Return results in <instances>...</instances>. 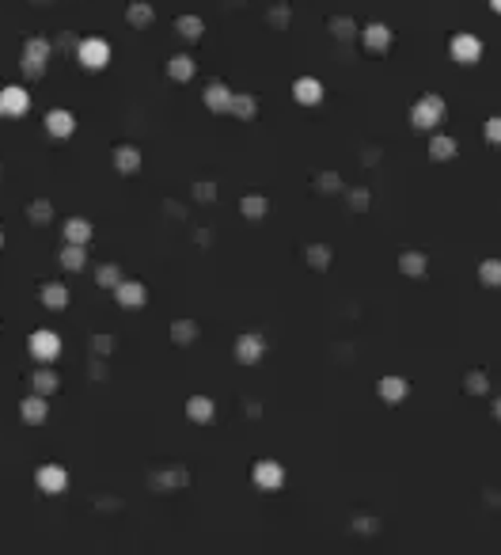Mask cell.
<instances>
[{
    "label": "cell",
    "instance_id": "obj_1",
    "mask_svg": "<svg viewBox=\"0 0 501 555\" xmlns=\"http://www.w3.org/2000/svg\"><path fill=\"white\" fill-rule=\"evenodd\" d=\"M410 118H414L418 130H433V126H441L444 99H441V95H422V99L414 103V110H410Z\"/></svg>",
    "mask_w": 501,
    "mask_h": 555
},
{
    "label": "cell",
    "instance_id": "obj_2",
    "mask_svg": "<svg viewBox=\"0 0 501 555\" xmlns=\"http://www.w3.org/2000/svg\"><path fill=\"white\" fill-rule=\"evenodd\" d=\"M76 58L84 69H107L110 65V42H103V38H84V42L76 46Z\"/></svg>",
    "mask_w": 501,
    "mask_h": 555
},
{
    "label": "cell",
    "instance_id": "obj_3",
    "mask_svg": "<svg viewBox=\"0 0 501 555\" xmlns=\"http://www.w3.org/2000/svg\"><path fill=\"white\" fill-rule=\"evenodd\" d=\"M27 350H31V358H35V361L50 365V361L61 354V339L53 331H35V335H31V342H27Z\"/></svg>",
    "mask_w": 501,
    "mask_h": 555
},
{
    "label": "cell",
    "instance_id": "obj_4",
    "mask_svg": "<svg viewBox=\"0 0 501 555\" xmlns=\"http://www.w3.org/2000/svg\"><path fill=\"white\" fill-rule=\"evenodd\" d=\"M46 58H50V42H46V38H31V42L23 46V69H27L31 76H42L46 72Z\"/></svg>",
    "mask_w": 501,
    "mask_h": 555
},
{
    "label": "cell",
    "instance_id": "obj_5",
    "mask_svg": "<svg viewBox=\"0 0 501 555\" xmlns=\"http://www.w3.org/2000/svg\"><path fill=\"white\" fill-rule=\"evenodd\" d=\"M452 58L464 61V65H475L482 58V42L475 35H452Z\"/></svg>",
    "mask_w": 501,
    "mask_h": 555
},
{
    "label": "cell",
    "instance_id": "obj_6",
    "mask_svg": "<svg viewBox=\"0 0 501 555\" xmlns=\"http://www.w3.org/2000/svg\"><path fill=\"white\" fill-rule=\"evenodd\" d=\"M0 107H4V115L8 118H19V115H27V107H31V95H27V88H4L0 92Z\"/></svg>",
    "mask_w": 501,
    "mask_h": 555
},
{
    "label": "cell",
    "instance_id": "obj_7",
    "mask_svg": "<svg viewBox=\"0 0 501 555\" xmlns=\"http://www.w3.org/2000/svg\"><path fill=\"white\" fill-rule=\"evenodd\" d=\"M38 487L46 490V495H61L65 483H69V472L61 468V464H46V468H38Z\"/></svg>",
    "mask_w": 501,
    "mask_h": 555
},
{
    "label": "cell",
    "instance_id": "obj_8",
    "mask_svg": "<svg viewBox=\"0 0 501 555\" xmlns=\"http://www.w3.org/2000/svg\"><path fill=\"white\" fill-rule=\"evenodd\" d=\"M255 483L262 487V490H273V487H281V483H285V468H281V464H273V461H262V464H255Z\"/></svg>",
    "mask_w": 501,
    "mask_h": 555
},
{
    "label": "cell",
    "instance_id": "obj_9",
    "mask_svg": "<svg viewBox=\"0 0 501 555\" xmlns=\"http://www.w3.org/2000/svg\"><path fill=\"white\" fill-rule=\"evenodd\" d=\"M361 42H365V50H373V53H384L387 46H391V31H387L384 23H368V27L361 31Z\"/></svg>",
    "mask_w": 501,
    "mask_h": 555
},
{
    "label": "cell",
    "instance_id": "obj_10",
    "mask_svg": "<svg viewBox=\"0 0 501 555\" xmlns=\"http://www.w3.org/2000/svg\"><path fill=\"white\" fill-rule=\"evenodd\" d=\"M293 95H296V103H304V107H315V103L323 99V84L315 76H300L293 84Z\"/></svg>",
    "mask_w": 501,
    "mask_h": 555
},
{
    "label": "cell",
    "instance_id": "obj_11",
    "mask_svg": "<svg viewBox=\"0 0 501 555\" xmlns=\"http://www.w3.org/2000/svg\"><path fill=\"white\" fill-rule=\"evenodd\" d=\"M46 130H50V138H69L72 130H76V118H72V110H50L46 115Z\"/></svg>",
    "mask_w": 501,
    "mask_h": 555
},
{
    "label": "cell",
    "instance_id": "obj_12",
    "mask_svg": "<svg viewBox=\"0 0 501 555\" xmlns=\"http://www.w3.org/2000/svg\"><path fill=\"white\" fill-rule=\"evenodd\" d=\"M114 297H118V304H126V308H141L144 304V289L137 285V281H118Z\"/></svg>",
    "mask_w": 501,
    "mask_h": 555
},
{
    "label": "cell",
    "instance_id": "obj_13",
    "mask_svg": "<svg viewBox=\"0 0 501 555\" xmlns=\"http://www.w3.org/2000/svg\"><path fill=\"white\" fill-rule=\"evenodd\" d=\"M228 103H232V88L228 84H209L205 88V107L209 110H224V115H228Z\"/></svg>",
    "mask_w": 501,
    "mask_h": 555
},
{
    "label": "cell",
    "instance_id": "obj_14",
    "mask_svg": "<svg viewBox=\"0 0 501 555\" xmlns=\"http://www.w3.org/2000/svg\"><path fill=\"white\" fill-rule=\"evenodd\" d=\"M65 240H69V244H87V240H92V224H87L84 217L65 221Z\"/></svg>",
    "mask_w": 501,
    "mask_h": 555
},
{
    "label": "cell",
    "instance_id": "obj_15",
    "mask_svg": "<svg viewBox=\"0 0 501 555\" xmlns=\"http://www.w3.org/2000/svg\"><path fill=\"white\" fill-rule=\"evenodd\" d=\"M236 354H239V361H258L262 358V339H258V335H244V339H239V347H236Z\"/></svg>",
    "mask_w": 501,
    "mask_h": 555
},
{
    "label": "cell",
    "instance_id": "obj_16",
    "mask_svg": "<svg viewBox=\"0 0 501 555\" xmlns=\"http://www.w3.org/2000/svg\"><path fill=\"white\" fill-rule=\"evenodd\" d=\"M380 396H384L387 404H399V399L407 396V381H399V376H384V381H380Z\"/></svg>",
    "mask_w": 501,
    "mask_h": 555
},
{
    "label": "cell",
    "instance_id": "obj_17",
    "mask_svg": "<svg viewBox=\"0 0 501 555\" xmlns=\"http://www.w3.org/2000/svg\"><path fill=\"white\" fill-rule=\"evenodd\" d=\"M42 418H46V399H42V396H31V399H23V422L38 426Z\"/></svg>",
    "mask_w": 501,
    "mask_h": 555
},
{
    "label": "cell",
    "instance_id": "obj_18",
    "mask_svg": "<svg viewBox=\"0 0 501 555\" xmlns=\"http://www.w3.org/2000/svg\"><path fill=\"white\" fill-rule=\"evenodd\" d=\"M255 110H258V103L250 99V95H232L228 115H236V118H255Z\"/></svg>",
    "mask_w": 501,
    "mask_h": 555
},
{
    "label": "cell",
    "instance_id": "obj_19",
    "mask_svg": "<svg viewBox=\"0 0 501 555\" xmlns=\"http://www.w3.org/2000/svg\"><path fill=\"white\" fill-rule=\"evenodd\" d=\"M194 61L190 58H171V65H167V76L171 80H194Z\"/></svg>",
    "mask_w": 501,
    "mask_h": 555
},
{
    "label": "cell",
    "instance_id": "obj_20",
    "mask_svg": "<svg viewBox=\"0 0 501 555\" xmlns=\"http://www.w3.org/2000/svg\"><path fill=\"white\" fill-rule=\"evenodd\" d=\"M187 415L194 418V422H209V418H213V404H209L205 396H198V399L187 404Z\"/></svg>",
    "mask_w": 501,
    "mask_h": 555
},
{
    "label": "cell",
    "instance_id": "obj_21",
    "mask_svg": "<svg viewBox=\"0 0 501 555\" xmlns=\"http://www.w3.org/2000/svg\"><path fill=\"white\" fill-rule=\"evenodd\" d=\"M61 267L65 270H80V267H84V244H69V247H65V251H61Z\"/></svg>",
    "mask_w": 501,
    "mask_h": 555
},
{
    "label": "cell",
    "instance_id": "obj_22",
    "mask_svg": "<svg viewBox=\"0 0 501 555\" xmlns=\"http://www.w3.org/2000/svg\"><path fill=\"white\" fill-rule=\"evenodd\" d=\"M42 301H46V308H65V304H69V289L65 285H46Z\"/></svg>",
    "mask_w": 501,
    "mask_h": 555
},
{
    "label": "cell",
    "instance_id": "obj_23",
    "mask_svg": "<svg viewBox=\"0 0 501 555\" xmlns=\"http://www.w3.org/2000/svg\"><path fill=\"white\" fill-rule=\"evenodd\" d=\"M430 156L433 160H452V156H456V141H452V138H433Z\"/></svg>",
    "mask_w": 501,
    "mask_h": 555
},
{
    "label": "cell",
    "instance_id": "obj_24",
    "mask_svg": "<svg viewBox=\"0 0 501 555\" xmlns=\"http://www.w3.org/2000/svg\"><path fill=\"white\" fill-rule=\"evenodd\" d=\"M118 167H122V172H137V167H141V152L137 149H118Z\"/></svg>",
    "mask_w": 501,
    "mask_h": 555
},
{
    "label": "cell",
    "instance_id": "obj_25",
    "mask_svg": "<svg viewBox=\"0 0 501 555\" xmlns=\"http://www.w3.org/2000/svg\"><path fill=\"white\" fill-rule=\"evenodd\" d=\"M482 281H486V285H501V263L498 259L482 263Z\"/></svg>",
    "mask_w": 501,
    "mask_h": 555
},
{
    "label": "cell",
    "instance_id": "obj_26",
    "mask_svg": "<svg viewBox=\"0 0 501 555\" xmlns=\"http://www.w3.org/2000/svg\"><path fill=\"white\" fill-rule=\"evenodd\" d=\"M179 35H187V38L201 35V19H198V15H182V19H179Z\"/></svg>",
    "mask_w": 501,
    "mask_h": 555
},
{
    "label": "cell",
    "instance_id": "obj_27",
    "mask_svg": "<svg viewBox=\"0 0 501 555\" xmlns=\"http://www.w3.org/2000/svg\"><path fill=\"white\" fill-rule=\"evenodd\" d=\"M482 138H486L490 144H501V118H490L486 130H482Z\"/></svg>",
    "mask_w": 501,
    "mask_h": 555
},
{
    "label": "cell",
    "instance_id": "obj_28",
    "mask_svg": "<svg viewBox=\"0 0 501 555\" xmlns=\"http://www.w3.org/2000/svg\"><path fill=\"white\" fill-rule=\"evenodd\" d=\"M35 388L38 392H53V388H58V376H53V373H35Z\"/></svg>",
    "mask_w": 501,
    "mask_h": 555
},
{
    "label": "cell",
    "instance_id": "obj_29",
    "mask_svg": "<svg viewBox=\"0 0 501 555\" xmlns=\"http://www.w3.org/2000/svg\"><path fill=\"white\" fill-rule=\"evenodd\" d=\"M422 267H425L422 255H402V270H407V274H422Z\"/></svg>",
    "mask_w": 501,
    "mask_h": 555
},
{
    "label": "cell",
    "instance_id": "obj_30",
    "mask_svg": "<svg viewBox=\"0 0 501 555\" xmlns=\"http://www.w3.org/2000/svg\"><path fill=\"white\" fill-rule=\"evenodd\" d=\"M244 213H247V217H262V213H266V202H262V198H244Z\"/></svg>",
    "mask_w": 501,
    "mask_h": 555
},
{
    "label": "cell",
    "instance_id": "obj_31",
    "mask_svg": "<svg viewBox=\"0 0 501 555\" xmlns=\"http://www.w3.org/2000/svg\"><path fill=\"white\" fill-rule=\"evenodd\" d=\"M129 19H133V23H141V27H144V23L152 19V12H148L144 4H141V8H129Z\"/></svg>",
    "mask_w": 501,
    "mask_h": 555
},
{
    "label": "cell",
    "instance_id": "obj_32",
    "mask_svg": "<svg viewBox=\"0 0 501 555\" xmlns=\"http://www.w3.org/2000/svg\"><path fill=\"white\" fill-rule=\"evenodd\" d=\"M99 281H103V285H118V267H103Z\"/></svg>",
    "mask_w": 501,
    "mask_h": 555
},
{
    "label": "cell",
    "instance_id": "obj_33",
    "mask_svg": "<svg viewBox=\"0 0 501 555\" xmlns=\"http://www.w3.org/2000/svg\"><path fill=\"white\" fill-rule=\"evenodd\" d=\"M490 8H494V12L501 15V0H490Z\"/></svg>",
    "mask_w": 501,
    "mask_h": 555
},
{
    "label": "cell",
    "instance_id": "obj_34",
    "mask_svg": "<svg viewBox=\"0 0 501 555\" xmlns=\"http://www.w3.org/2000/svg\"><path fill=\"white\" fill-rule=\"evenodd\" d=\"M498 415H501V399H498Z\"/></svg>",
    "mask_w": 501,
    "mask_h": 555
},
{
    "label": "cell",
    "instance_id": "obj_35",
    "mask_svg": "<svg viewBox=\"0 0 501 555\" xmlns=\"http://www.w3.org/2000/svg\"><path fill=\"white\" fill-rule=\"evenodd\" d=\"M0 244H4V232H0Z\"/></svg>",
    "mask_w": 501,
    "mask_h": 555
},
{
    "label": "cell",
    "instance_id": "obj_36",
    "mask_svg": "<svg viewBox=\"0 0 501 555\" xmlns=\"http://www.w3.org/2000/svg\"><path fill=\"white\" fill-rule=\"evenodd\" d=\"M0 118H4V107H0Z\"/></svg>",
    "mask_w": 501,
    "mask_h": 555
}]
</instances>
